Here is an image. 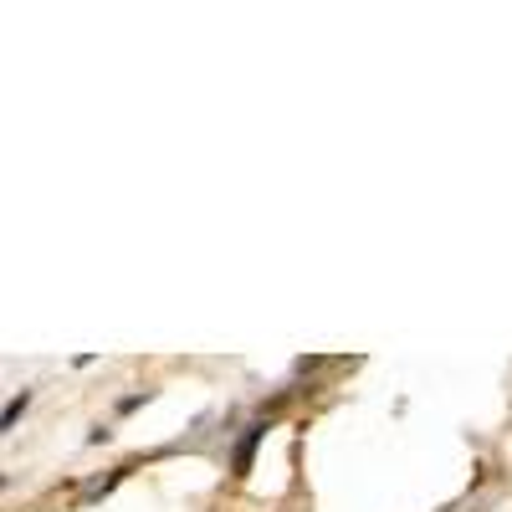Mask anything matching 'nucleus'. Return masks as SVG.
I'll return each instance as SVG.
<instances>
[{
    "label": "nucleus",
    "instance_id": "nucleus-2",
    "mask_svg": "<svg viewBox=\"0 0 512 512\" xmlns=\"http://www.w3.org/2000/svg\"><path fill=\"white\" fill-rule=\"evenodd\" d=\"M26 405H31V395H16V400L6 405V420H0V425H6V431H11V425L21 420V410H26Z\"/></svg>",
    "mask_w": 512,
    "mask_h": 512
},
{
    "label": "nucleus",
    "instance_id": "nucleus-1",
    "mask_svg": "<svg viewBox=\"0 0 512 512\" xmlns=\"http://www.w3.org/2000/svg\"><path fill=\"white\" fill-rule=\"evenodd\" d=\"M256 441H262V425H251L246 441L236 446V472H251V451H256Z\"/></svg>",
    "mask_w": 512,
    "mask_h": 512
}]
</instances>
